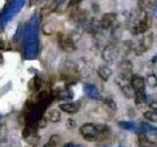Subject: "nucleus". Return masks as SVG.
I'll return each instance as SVG.
<instances>
[{
    "mask_svg": "<svg viewBox=\"0 0 157 147\" xmlns=\"http://www.w3.org/2000/svg\"><path fill=\"white\" fill-rule=\"evenodd\" d=\"M137 141H139V145L140 147H157V144L155 143V142L150 140L148 137L144 134V132L139 134V138H137Z\"/></svg>",
    "mask_w": 157,
    "mask_h": 147,
    "instance_id": "nucleus-9",
    "label": "nucleus"
},
{
    "mask_svg": "<svg viewBox=\"0 0 157 147\" xmlns=\"http://www.w3.org/2000/svg\"><path fill=\"white\" fill-rule=\"evenodd\" d=\"M116 48L115 46H108L105 51L103 52V55H104V58L106 61H111L113 60V58L116 55Z\"/></svg>",
    "mask_w": 157,
    "mask_h": 147,
    "instance_id": "nucleus-14",
    "label": "nucleus"
},
{
    "mask_svg": "<svg viewBox=\"0 0 157 147\" xmlns=\"http://www.w3.org/2000/svg\"><path fill=\"white\" fill-rule=\"evenodd\" d=\"M154 4H155V0H140L139 6H140V10L146 12L148 9H150L151 7H153Z\"/></svg>",
    "mask_w": 157,
    "mask_h": 147,
    "instance_id": "nucleus-16",
    "label": "nucleus"
},
{
    "mask_svg": "<svg viewBox=\"0 0 157 147\" xmlns=\"http://www.w3.org/2000/svg\"><path fill=\"white\" fill-rule=\"evenodd\" d=\"M97 74H98V76H99L103 81H107L108 78L110 77L112 72H111V70L108 67H106V66H101L99 69H98Z\"/></svg>",
    "mask_w": 157,
    "mask_h": 147,
    "instance_id": "nucleus-12",
    "label": "nucleus"
},
{
    "mask_svg": "<svg viewBox=\"0 0 157 147\" xmlns=\"http://www.w3.org/2000/svg\"><path fill=\"white\" fill-rule=\"evenodd\" d=\"M80 132L86 140L95 142L107 139L111 134V130L107 125H95L87 123L81 126Z\"/></svg>",
    "mask_w": 157,
    "mask_h": 147,
    "instance_id": "nucleus-1",
    "label": "nucleus"
},
{
    "mask_svg": "<svg viewBox=\"0 0 157 147\" xmlns=\"http://www.w3.org/2000/svg\"><path fill=\"white\" fill-rule=\"evenodd\" d=\"M3 63V57H2V55H1V53H0V65Z\"/></svg>",
    "mask_w": 157,
    "mask_h": 147,
    "instance_id": "nucleus-27",
    "label": "nucleus"
},
{
    "mask_svg": "<svg viewBox=\"0 0 157 147\" xmlns=\"http://www.w3.org/2000/svg\"><path fill=\"white\" fill-rule=\"evenodd\" d=\"M82 1V0H72V1L69 3V8H74V7H76L78 5V3H80Z\"/></svg>",
    "mask_w": 157,
    "mask_h": 147,
    "instance_id": "nucleus-23",
    "label": "nucleus"
},
{
    "mask_svg": "<svg viewBox=\"0 0 157 147\" xmlns=\"http://www.w3.org/2000/svg\"><path fill=\"white\" fill-rule=\"evenodd\" d=\"M85 92L86 93V95L88 97L92 98V99H95V100L102 99L99 91H98V89L93 85H85Z\"/></svg>",
    "mask_w": 157,
    "mask_h": 147,
    "instance_id": "nucleus-8",
    "label": "nucleus"
},
{
    "mask_svg": "<svg viewBox=\"0 0 157 147\" xmlns=\"http://www.w3.org/2000/svg\"><path fill=\"white\" fill-rule=\"evenodd\" d=\"M156 61H157V54H156V55H155L153 58L151 59V62H152V63H155Z\"/></svg>",
    "mask_w": 157,
    "mask_h": 147,
    "instance_id": "nucleus-26",
    "label": "nucleus"
},
{
    "mask_svg": "<svg viewBox=\"0 0 157 147\" xmlns=\"http://www.w3.org/2000/svg\"><path fill=\"white\" fill-rule=\"evenodd\" d=\"M117 15L115 13H106L102 16L100 24L103 28H109L112 27V24L115 23Z\"/></svg>",
    "mask_w": 157,
    "mask_h": 147,
    "instance_id": "nucleus-4",
    "label": "nucleus"
},
{
    "mask_svg": "<svg viewBox=\"0 0 157 147\" xmlns=\"http://www.w3.org/2000/svg\"><path fill=\"white\" fill-rule=\"evenodd\" d=\"M120 127H122L123 130H129L136 132V134H141V126L139 124H136V123L132 122H119L118 123Z\"/></svg>",
    "mask_w": 157,
    "mask_h": 147,
    "instance_id": "nucleus-5",
    "label": "nucleus"
},
{
    "mask_svg": "<svg viewBox=\"0 0 157 147\" xmlns=\"http://www.w3.org/2000/svg\"><path fill=\"white\" fill-rule=\"evenodd\" d=\"M122 91H123V93L125 94V96L128 97V98L135 97L136 91H135L134 88L132 87V85H123V86H122Z\"/></svg>",
    "mask_w": 157,
    "mask_h": 147,
    "instance_id": "nucleus-17",
    "label": "nucleus"
},
{
    "mask_svg": "<svg viewBox=\"0 0 157 147\" xmlns=\"http://www.w3.org/2000/svg\"><path fill=\"white\" fill-rule=\"evenodd\" d=\"M131 85L135 89L136 92H137V91H144L145 82H144V80L141 77L135 76V77H132V81H131Z\"/></svg>",
    "mask_w": 157,
    "mask_h": 147,
    "instance_id": "nucleus-7",
    "label": "nucleus"
},
{
    "mask_svg": "<svg viewBox=\"0 0 157 147\" xmlns=\"http://www.w3.org/2000/svg\"><path fill=\"white\" fill-rule=\"evenodd\" d=\"M76 122L72 120V119H69L68 122H67V126H68V129H70V130H73V129H75L76 127Z\"/></svg>",
    "mask_w": 157,
    "mask_h": 147,
    "instance_id": "nucleus-22",
    "label": "nucleus"
},
{
    "mask_svg": "<svg viewBox=\"0 0 157 147\" xmlns=\"http://www.w3.org/2000/svg\"><path fill=\"white\" fill-rule=\"evenodd\" d=\"M146 81H147V83H148L149 86H151V87H156L157 86V77L154 75L148 76L146 78Z\"/></svg>",
    "mask_w": 157,
    "mask_h": 147,
    "instance_id": "nucleus-20",
    "label": "nucleus"
},
{
    "mask_svg": "<svg viewBox=\"0 0 157 147\" xmlns=\"http://www.w3.org/2000/svg\"><path fill=\"white\" fill-rule=\"evenodd\" d=\"M59 108L64 112L69 113V114H75L77 113L81 108V103L77 101V102H73V103H64V104L59 105Z\"/></svg>",
    "mask_w": 157,
    "mask_h": 147,
    "instance_id": "nucleus-6",
    "label": "nucleus"
},
{
    "mask_svg": "<svg viewBox=\"0 0 157 147\" xmlns=\"http://www.w3.org/2000/svg\"><path fill=\"white\" fill-rule=\"evenodd\" d=\"M146 100H147V98H146V95H145V93L144 91H137L136 92V94H135V101H136V105H144L146 103Z\"/></svg>",
    "mask_w": 157,
    "mask_h": 147,
    "instance_id": "nucleus-15",
    "label": "nucleus"
},
{
    "mask_svg": "<svg viewBox=\"0 0 157 147\" xmlns=\"http://www.w3.org/2000/svg\"><path fill=\"white\" fill-rule=\"evenodd\" d=\"M62 142V137L59 134H52L47 142L48 147H57Z\"/></svg>",
    "mask_w": 157,
    "mask_h": 147,
    "instance_id": "nucleus-13",
    "label": "nucleus"
},
{
    "mask_svg": "<svg viewBox=\"0 0 157 147\" xmlns=\"http://www.w3.org/2000/svg\"><path fill=\"white\" fill-rule=\"evenodd\" d=\"M61 98H65V99H69V98H72L73 97V94H72V92L71 91H63L61 94H60Z\"/></svg>",
    "mask_w": 157,
    "mask_h": 147,
    "instance_id": "nucleus-21",
    "label": "nucleus"
},
{
    "mask_svg": "<svg viewBox=\"0 0 157 147\" xmlns=\"http://www.w3.org/2000/svg\"><path fill=\"white\" fill-rule=\"evenodd\" d=\"M63 147H83L81 144H77V143H73V142H69V143H66Z\"/></svg>",
    "mask_w": 157,
    "mask_h": 147,
    "instance_id": "nucleus-24",
    "label": "nucleus"
},
{
    "mask_svg": "<svg viewBox=\"0 0 157 147\" xmlns=\"http://www.w3.org/2000/svg\"><path fill=\"white\" fill-rule=\"evenodd\" d=\"M56 2L55 1H51L50 3H49L47 6H45L43 9H42V14L43 15H48L49 13H51L54 9H55L56 7Z\"/></svg>",
    "mask_w": 157,
    "mask_h": 147,
    "instance_id": "nucleus-18",
    "label": "nucleus"
},
{
    "mask_svg": "<svg viewBox=\"0 0 157 147\" xmlns=\"http://www.w3.org/2000/svg\"><path fill=\"white\" fill-rule=\"evenodd\" d=\"M152 41H153V33L147 31L144 33V37L141 38L140 43L136 47V53L137 55L144 53L152 45Z\"/></svg>",
    "mask_w": 157,
    "mask_h": 147,
    "instance_id": "nucleus-2",
    "label": "nucleus"
},
{
    "mask_svg": "<svg viewBox=\"0 0 157 147\" xmlns=\"http://www.w3.org/2000/svg\"><path fill=\"white\" fill-rule=\"evenodd\" d=\"M121 69L126 73H130L132 71V63L130 61H123L122 64H121Z\"/></svg>",
    "mask_w": 157,
    "mask_h": 147,
    "instance_id": "nucleus-19",
    "label": "nucleus"
},
{
    "mask_svg": "<svg viewBox=\"0 0 157 147\" xmlns=\"http://www.w3.org/2000/svg\"><path fill=\"white\" fill-rule=\"evenodd\" d=\"M155 14L157 15V4L155 5Z\"/></svg>",
    "mask_w": 157,
    "mask_h": 147,
    "instance_id": "nucleus-28",
    "label": "nucleus"
},
{
    "mask_svg": "<svg viewBox=\"0 0 157 147\" xmlns=\"http://www.w3.org/2000/svg\"><path fill=\"white\" fill-rule=\"evenodd\" d=\"M149 107L153 111H156L157 112V101H152L150 104H149Z\"/></svg>",
    "mask_w": 157,
    "mask_h": 147,
    "instance_id": "nucleus-25",
    "label": "nucleus"
},
{
    "mask_svg": "<svg viewBox=\"0 0 157 147\" xmlns=\"http://www.w3.org/2000/svg\"><path fill=\"white\" fill-rule=\"evenodd\" d=\"M59 45H60V47L64 51L68 52V53L75 51V49H76L75 43H74L72 39L68 36H61L59 38Z\"/></svg>",
    "mask_w": 157,
    "mask_h": 147,
    "instance_id": "nucleus-3",
    "label": "nucleus"
},
{
    "mask_svg": "<svg viewBox=\"0 0 157 147\" xmlns=\"http://www.w3.org/2000/svg\"><path fill=\"white\" fill-rule=\"evenodd\" d=\"M46 119L48 121H50L52 123H58L61 120V114L57 109H51L47 112V118Z\"/></svg>",
    "mask_w": 157,
    "mask_h": 147,
    "instance_id": "nucleus-10",
    "label": "nucleus"
},
{
    "mask_svg": "<svg viewBox=\"0 0 157 147\" xmlns=\"http://www.w3.org/2000/svg\"><path fill=\"white\" fill-rule=\"evenodd\" d=\"M140 126H141V132H145V134H149L152 135L157 134V127L147 124V123H144V122L141 123Z\"/></svg>",
    "mask_w": 157,
    "mask_h": 147,
    "instance_id": "nucleus-11",
    "label": "nucleus"
}]
</instances>
